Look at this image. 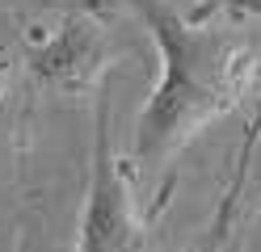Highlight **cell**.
Wrapping results in <instances>:
<instances>
[{
	"label": "cell",
	"instance_id": "obj_3",
	"mask_svg": "<svg viewBox=\"0 0 261 252\" xmlns=\"http://www.w3.org/2000/svg\"><path fill=\"white\" fill-rule=\"evenodd\" d=\"M106 67H110V34L93 13L63 17L51 34H42L25 50V72L42 89L63 93V97H80L89 89H101Z\"/></svg>",
	"mask_w": 261,
	"mask_h": 252
},
{
	"label": "cell",
	"instance_id": "obj_2",
	"mask_svg": "<svg viewBox=\"0 0 261 252\" xmlns=\"http://www.w3.org/2000/svg\"><path fill=\"white\" fill-rule=\"evenodd\" d=\"M72 252H143V231L135 218L130 177L114 151L110 134V89H97V122H93V164L89 189L80 206V227Z\"/></svg>",
	"mask_w": 261,
	"mask_h": 252
},
{
	"label": "cell",
	"instance_id": "obj_4",
	"mask_svg": "<svg viewBox=\"0 0 261 252\" xmlns=\"http://www.w3.org/2000/svg\"><path fill=\"white\" fill-rule=\"evenodd\" d=\"M13 252H72L55 240V231L46 227L42 214H25L17 223V235H13Z\"/></svg>",
	"mask_w": 261,
	"mask_h": 252
},
{
	"label": "cell",
	"instance_id": "obj_1",
	"mask_svg": "<svg viewBox=\"0 0 261 252\" xmlns=\"http://www.w3.org/2000/svg\"><path fill=\"white\" fill-rule=\"evenodd\" d=\"M130 5L160 50V80L130 126V160L139 168H160L244 97L257 59L232 30L198 25L165 0Z\"/></svg>",
	"mask_w": 261,
	"mask_h": 252
}]
</instances>
